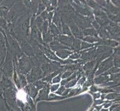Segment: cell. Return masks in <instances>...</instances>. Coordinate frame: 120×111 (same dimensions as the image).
I'll return each mask as SVG.
<instances>
[{
  "label": "cell",
  "mask_w": 120,
  "mask_h": 111,
  "mask_svg": "<svg viewBox=\"0 0 120 111\" xmlns=\"http://www.w3.org/2000/svg\"><path fill=\"white\" fill-rule=\"evenodd\" d=\"M4 55L3 51L0 49V66L3 64V62H4Z\"/></svg>",
  "instance_id": "cell-1"
},
{
  "label": "cell",
  "mask_w": 120,
  "mask_h": 111,
  "mask_svg": "<svg viewBox=\"0 0 120 111\" xmlns=\"http://www.w3.org/2000/svg\"><path fill=\"white\" fill-rule=\"evenodd\" d=\"M1 70H0V79H1Z\"/></svg>",
  "instance_id": "cell-2"
},
{
  "label": "cell",
  "mask_w": 120,
  "mask_h": 111,
  "mask_svg": "<svg viewBox=\"0 0 120 111\" xmlns=\"http://www.w3.org/2000/svg\"><path fill=\"white\" fill-rule=\"evenodd\" d=\"M1 1H0V4H1Z\"/></svg>",
  "instance_id": "cell-3"
}]
</instances>
